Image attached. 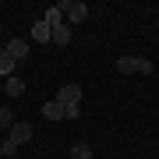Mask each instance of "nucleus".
Here are the masks:
<instances>
[{"mask_svg": "<svg viewBox=\"0 0 159 159\" xmlns=\"http://www.w3.org/2000/svg\"><path fill=\"white\" fill-rule=\"evenodd\" d=\"M57 11H60V14H67V25H81V21L89 18V7L81 4V0H60Z\"/></svg>", "mask_w": 159, "mask_h": 159, "instance_id": "1", "label": "nucleus"}, {"mask_svg": "<svg viewBox=\"0 0 159 159\" xmlns=\"http://www.w3.org/2000/svg\"><path fill=\"white\" fill-rule=\"evenodd\" d=\"M4 53H7L14 64H21L25 57H29V39H7V43H4Z\"/></svg>", "mask_w": 159, "mask_h": 159, "instance_id": "2", "label": "nucleus"}, {"mask_svg": "<svg viewBox=\"0 0 159 159\" xmlns=\"http://www.w3.org/2000/svg\"><path fill=\"white\" fill-rule=\"evenodd\" d=\"M7 142H11V145H29L32 142V124H11Z\"/></svg>", "mask_w": 159, "mask_h": 159, "instance_id": "3", "label": "nucleus"}, {"mask_svg": "<svg viewBox=\"0 0 159 159\" xmlns=\"http://www.w3.org/2000/svg\"><path fill=\"white\" fill-rule=\"evenodd\" d=\"M57 102H64V106H78V102H81V89L78 85H64L57 92Z\"/></svg>", "mask_w": 159, "mask_h": 159, "instance_id": "4", "label": "nucleus"}, {"mask_svg": "<svg viewBox=\"0 0 159 159\" xmlns=\"http://www.w3.org/2000/svg\"><path fill=\"white\" fill-rule=\"evenodd\" d=\"M50 43H57V46H67V43H71V25H67V21L53 25V29H50Z\"/></svg>", "mask_w": 159, "mask_h": 159, "instance_id": "5", "label": "nucleus"}, {"mask_svg": "<svg viewBox=\"0 0 159 159\" xmlns=\"http://www.w3.org/2000/svg\"><path fill=\"white\" fill-rule=\"evenodd\" d=\"M43 117H46V120H64V102L50 99V102L43 106Z\"/></svg>", "mask_w": 159, "mask_h": 159, "instance_id": "6", "label": "nucleus"}, {"mask_svg": "<svg viewBox=\"0 0 159 159\" xmlns=\"http://www.w3.org/2000/svg\"><path fill=\"white\" fill-rule=\"evenodd\" d=\"M14 67H18V64L7 57L4 50H0V78H4V81H7V78H14Z\"/></svg>", "mask_w": 159, "mask_h": 159, "instance_id": "7", "label": "nucleus"}, {"mask_svg": "<svg viewBox=\"0 0 159 159\" xmlns=\"http://www.w3.org/2000/svg\"><path fill=\"white\" fill-rule=\"evenodd\" d=\"M4 92H7V96H14V99H18V96L25 92V81L18 78V74H14V78H7V81H4Z\"/></svg>", "mask_w": 159, "mask_h": 159, "instance_id": "8", "label": "nucleus"}, {"mask_svg": "<svg viewBox=\"0 0 159 159\" xmlns=\"http://www.w3.org/2000/svg\"><path fill=\"white\" fill-rule=\"evenodd\" d=\"M32 39L35 43H50V25H46V21H35L32 25Z\"/></svg>", "mask_w": 159, "mask_h": 159, "instance_id": "9", "label": "nucleus"}, {"mask_svg": "<svg viewBox=\"0 0 159 159\" xmlns=\"http://www.w3.org/2000/svg\"><path fill=\"white\" fill-rule=\"evenodd\" d=\"M117 71H120V74H134V71H138V57H120V60H117Z\"/></svg>", "mask_w": 159, "mask_h": 159, "instance_id": "10", "label": "nucleus"}, {"mask_svg": "<svg viewBox=\"0 0 159 159\" xmlns=\"http://www.w3.org/2000/svg\"><path fill=\"white\" fill-rule=\"evenodd\" d=\"M11 124H14V110H11V106H0V127L11 131Z\"/></svg>", "mask_w": 159, "mask_h": 159, "instance_id": "11", "label": "nucleus"}, {"mask_svg": "<svg viewBox=\"0 0 159 159\" xmlns=\"http://www.w3.org/2000/svg\"><path fill=\"white\" fill-rule=\"evenodd\" d=\"M43 21H46V25H50V29H53V25H60V21H64V14L57 11V7H50V11H46V18H43Z\"/></svg>", "mask_w": 159, "mask_h": 159, "instance_id": "12", "label": "nucleus"}, {"mask_svg": "<svg viewBox=\"0 0 159 159\" xmlns=\"http://www.w3.org/2000/svg\"><path fill=\"white\" fill-rule=\"evenodd\" d=\"M71 156H74V159H92V148H89V145H74Z\"/></svg>", "mask_w": 159, "mask_h": 159, "instance_id": "13", "label": "nucleus"}, {"mask_svg": "<svg viewBox=\"0 0 159 159\" xmlns=\"http://www.w3.org/2000/svg\"><path fill=\"white\" fill-rule=\"evenodd\" d=\"M81 117V106H64V120H78Z\"/></svg>", "mask_w": 159, "mask_h": 159, "instance_id": "14", "label": "nucleus"}, {"mask_svg": "<svg viewBox=\"0 0 159 159\" xmlns=\"http://www.w3.org/2000/svg\"><path fill=\"white\" fill-rule=\"evenodd\" d=\"M138 71H142V74H152L156 67H152V60H142V57H138Z\"/></svg>", "mask_w": 159, "mask_h": 159, "instance_id": "15", "label": "nucleus"}, {"mask_svg": "<svg viewBox=\"0 0 159 159\" xmlns=\"http://www.w3.org/2000/svg\"><path fill=\"white\" fill-rule=\"evenodd\" d=\"M14 152H18V145H11V142L0 145V156H14Z\"/></svg>", "mask_w": 159, "mask_h": 159, "instance_id": "16", "label": "nucleus"}, {"mask_svg": "<svg viewBox=\"0 0 159 159\" xmlns=\"http://www.w3.org/2000/svg\"><path fill=\"white\" fill-rule=\"evenodd\" d=\"M71 159H74V156H71Z\"/></svg>", "mask_w": 159, "mask_h": 159, "instance_id": "17", "label": "nucleus"}]
</instances>
